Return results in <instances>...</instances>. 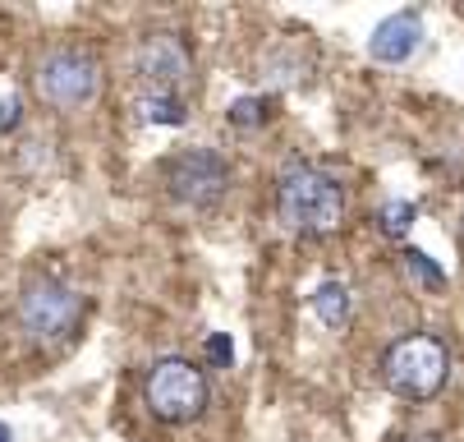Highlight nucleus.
Masks as SVG:
<instances>
[{"mask_svg":"<svg viewBox=\"0 0 464 442\" xmlns=\"http://www.w3.org/2000/svg\"><path fill=\"white\" fill-rule=\"evenodd\" d=\"M276 212L295 235L322 240L336 235L345 221V184L308 162H290L276 180Z\"/></svg>","mask_w":464,"mask_h":442,"instance_id":"nucleus-1","label":"nucleus"},{"mask_svg":"<svg viewBox=\"0 0 464 442\" xmlns=\"http://www.w3.org/2000/svg\"><path fill=\"white\" fill-rule=\"evenodd\" d=\"M450 378V350L432 332H414L391 341L382 355V383L405 401H432Z\"/></svg>","mask_w":464,"mask_h":442,"instance_id":"nucleus-2","label":"nucleus"},{"mask_svg":"<svg viewBox=\"0 0 464 442\" xmlns=\"http://www.w3.org/2000/svg\"><path fill=\"white\" fill-rule=\"evenodd\" d=\"M143 401L161 424H193L212 406V383L203 364H193L184 355H166L143 378Z\"/></svg>","mask_w":464,"mask_h":442,"instance_id":"nucleus-3","label":"nucleus"},{"mask_svg":"<svg viewBox=\"0 0 464 442\" xmlns=\"http://www.w3.org/2000/svg\"><path fill=\"white\" fill-rule=\"evenodd\" d=\"M19 328L33 346H70L83 328V295L55 277H33L19 295Z\"/></svg>","mask_w":464,"mask_h":442,"instance_id":"nucleus-4","label":"nucleus"},{"mask_svg":"<svg viewBox=\"0 0 464 442\" xmlns=\"http://www.w3.org/2000/svg\"><path fill=\"white\" fill-rule=\"evenodd\" d=\"M166 189L184 208H217L230 189V162L217 148H184L166 162Z\"/></svg>","mask_w":464,"mask_h":442,"instance_id":"nucleus-5","label":"nucleus"},{"mask_svg":"<svg viewBox=\"0 0 464 442\" xmlns=\"http://www.w3.org/2000/svg\"><path fill=\"white\" fill-rule=\"evenodd\" d=\"M37 93L55 111H79V106H88L102 93V65H97L88 51L60 46V51L42 55V65H37Z\"/></svg>","mask_w":464,"mask_h":442,"instance_id":"nucleus-6","label":"nucleus"},{"mask_svg":"<svg viewBox=\"0 0 464 442\" xmlns=\"http://www.w3.org/2000/svg\"><path fill=\"white\" fill-rule=\"evenodd\" d=\"M134 70L143 79V93L188 97V88H193V51L179 33H152L134 51Z\"/></svg>","mask_w":464,"mask_h":442,"instance_id":"nucleus-7","label":"nucleus"},{"mask_svg":"<svg viewBox=\"0 0 464 442\" xmlns=\"http://www.w3.org/2000/svg\"><path fill=\"white\" fill-rule=\"evenodd\" d=\"M419 46H423V19L410 15V10L386 15L368 37V55L377 60V65H405Z\"/></svg>","mask_w":464,"mask_h":442,"instance_id":"nucleus-8","label":"nucleus"},{"mask_svg":"<svg viewBox=\"0 0 464 442\" xmlns=\"http://www.w3.org/2000/svg\"><path fill=\"white\" fill-rule=\"evenodd\" d=\"M308 304H313V313L322 319V328H331V332L350 328V319H354V295H350L345 281H322L308 295Z\"/></svg>","mask_w":464,"mask_h":442,"instance_id":"nucleus-9","label":"nucleus"},{"mask_svg":"<svg viewBox=\"0 0 464 442\" xmlns=\"http://www.w3.org/2000/svg\"><path fill=\"white\" fill-rule=\"evenodd\" d=\"M139 120H143V124H184V120H188V97L143 93V97H139Z\"/></svg>","mask_w":464,"mask_h":442,"instance_id":"nucleus-10","label":"nucleus"},{"mask_svg":"<svg viewBox=\"0 0 464 442\" xmlns=\"http://www.w3.org/2000/svg\"><path fill=\"white\" fill-rule=\"evenodd\" d=\"M414 221H419V203H410V199H391L377 208V231L386 240H405Z\"/></svg>","mask_w":464,"mask_h":442,"instance_id":"nucleus-11","label":"nucleus"},{"mask_svg":"<svg viewBox=\"0 0 464 442\" xmlns=\"http://www.w3.org/2000/svg\"><path fill=\"white\" fill-rule=\"evenodd\" d=\"M226 120L235 130H257V124L272 120V97H239V102H230Z\"/></svg>","mask_w":464,"mask_h":442,"instance_id":"nucleus-12","label":"nucleus"},{"mask_svg":"<svg viewBox=\"0 0 464 442\" xmlns=\"http://www.w3.org/2000/svg\"><path fill=\"white\" fill-rule=\"evenodd\" d=\"M405 272H410L414 281L432 286V290H437V286L446 281V272H441V268H437V263H432V259L423 254V249H405Z\"/></svg>","mask_w":464,"mask_h":442,"instance_id":"nucleus-13","label":"nucleus"},{"mask_svg":"<svg viewBox=\"0 0 464 442\" xmlns=\"http://www.w3.org/2000/svg\"><path fill=\"white\" fill-rule=\"evenodd\" d=\"M208 364H217V368H230L235 364V341L226 332H212L208 337Z\"/></svg>","mask_w":464,"mask_h":442,"instance_id":"nucleus-14","label":"nucleus"},{"mask_svg":"<svg viewBox=\"0 0 464 442\" xmlns=\"http://www.w3.org/2000/svg\"><path fill=\"white\" fill-rule=\"evenodd\" d=\"M19 120H24V102L19 97H5V102H0V134H10Z\"/></svg>","mask_w":464,"mask_h":442,"instance_id":"nucleus-15","label":"nucleus"},{"mask_svg":"<svg viewBox=\"0 0 464 442\" xmlns=\"http://www.w3.org/2000/svg\"><path fill=\"white\" fill-rule=\"evenodd\" d=\"M401 442H441V437H432V433H414V437H401Z\"/></svg>","mask_w":464,"mask_h":442,"instance_id":"nucleus-16","label":"nucleus"},{"mask_svg":"<svg viewBox=\"0 0 464 442\" xmlns=\"http://www.w3.org/2000/svg\"><path fill=\"white\" fill-rule=\"evenodd\" d=\"M0 442H14V428L10 424H0Z\"/></svg>","mask_w":464,"mask_h":442,"instance_id":"nucleus-17","label":"nucleus"}]
</instances>
